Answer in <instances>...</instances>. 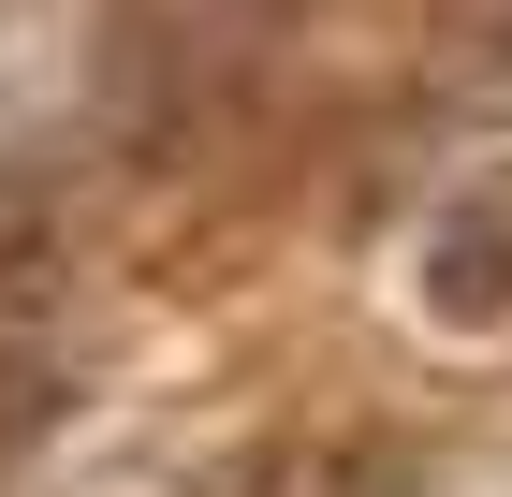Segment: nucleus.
Instances as JSON below:
<instances>
[{
  "instance_id": "f257e3e1",
  "label": "nucleus",
  "mask_w": 512,
  "mask_h": 497,
  "mask_svg": "<svg viewBox=\"0 0 512 497\" xmlns=\"http://www.w3.org/2000/svg\"><path fill=\"white\" fill-rule=\"evenodd\" d=\"M425 307L439 322H498L512 307V205H454L425 234Z\"/></svg>"
},
{
  "instance_id": "f03ea898",
  "label": "nucleus",
  "mask_w": 512,
  "mask_h": 497,
  "mask_svg": "<svg viewBox=\"0 0 512 497\" xmlns=\"http://www.w3.org/2000/svg\"><path fill=\"white\" fill-rule=\"evenodd\" d=\"M483 44H498V59H469V74H483V88H512V15H498V30H483Z\"/></svg>"
}]
</instances>
